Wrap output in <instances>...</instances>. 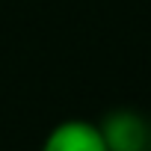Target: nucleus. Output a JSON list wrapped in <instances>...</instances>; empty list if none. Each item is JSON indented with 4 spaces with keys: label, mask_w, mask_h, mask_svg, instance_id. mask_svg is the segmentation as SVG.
Here are the masks:
<instances>
[{
    "label": "nucleus",
    "mask_w": 151,
    "mask_h": 151,
    "mask_svg": "<svg viewBox=\"0 0 151 151\" xmlns=\"http://www.w3.org/2000/svg\"><path fill=\"white\" fill-rule=\"evenodd\" d=\"M39 151H110L101 127L89 119H62L56 122Z\"/></svg>",
    "instance_id": "f257e3e1"
},
{
    "label": "nucleus",
    "mask_w": 151,
    "mask_h": 151,
    "mask_svg": "<svg viewBox=\"0 0 151 151\" xmlns=\"http://www.w3.org/2000/svg\"><path fill=\"white\" fill-rule=\"evenodd\" d=\"M98 127H101L110 151H145L148 148V133H145L142 119L127 110L110 113Z\"/></svg>",
    "instance_id": "f03ea898"
}]
</instances>
